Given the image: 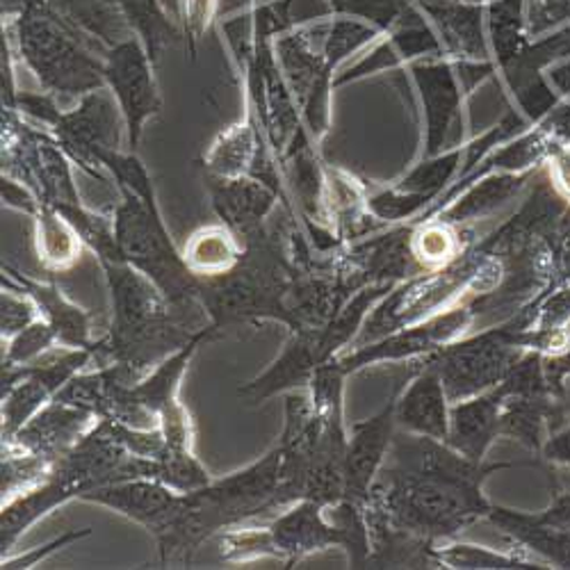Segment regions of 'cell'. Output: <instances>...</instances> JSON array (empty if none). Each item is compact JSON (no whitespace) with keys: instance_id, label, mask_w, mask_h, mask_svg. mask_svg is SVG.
Instances as JSON below:
<instances>
[{"instance_id":"cell-1","label":"cell","mask_w":570,"mask_h":570,"mask_svg":"<svg viewBox=\"0 0 570 570\" xmlns=\"http://www.w3.org/2000/svg\"><path fill=\"white\" fill-rule=\"evenodd\" d=\"M509 463H474L448 443L397 430L389 459L365 502L370 525H386L426 543L456 539L493 502L484 482Z\"/></svg>"},{"instance_id":"cell-2","label":"cell","mask_w":570,"mask_h":570,"mask_svg":"<svg viewBox=\"0 0 570 570\" xmlns=\"http://www.w3.org/2000/svg\"><path fill=\"white\" fill-rule=\"evenodd\" d=\"M328 509L331 511L315 500H297L272 525L228 534V559L272 554L295 563L308 554L338 546L347 550L354 568L367 566L370 530L365 504L341 500Z\"/></svg>"},{"instance_id":"cell-3","label":"cell","mask_w":570,"mask_h":570,"mask_svg":"<svg viewBox=\"0 0 570 570\" xmlns=\"http://www.w3.org/2000/svg\"><path fill=\"white\" fill-rule=\"evenodd\" d=\"M17 43L26 67L49 94L85 97L106 87V60L85 49V35L62 21L51 8L30 6L14 21Z\"/></svg>"},{"instance_id":"cell-4","label":"cell","mask_w":570,"mask_h":570,"mask_svg":"<svg viewBox=\"0 0 570 570\" xmlns=\"http://www.w3.org/2000/svg\"><path fill=\"white\" fill-rule=\"evenodd\" d=\"M124 202L115 210V237L119 254L141 274H147L174 306L202 299V276L176 252L160 219L156 195L141 199L121 189Z\"/></svg>"},{"instance_id":"cell-5","label":"cell","mask_w":570,"mask_h":570,"mask_svg":"<svg viewBox=\"0 0 570 570\" xmlns=\"http://www.w3.org/2000/svg\"><path fill=\"white\" fill-rule=\"evenodd\" d=\"M528 326L530 315L522 308L493 328H484L472 336L465 334L439 352L424 356L439 370L450 402L454 404L500 386L511 367L528 352Z\"/></svg>"},{"instance_id":"cell-6","label":"cell","mask_w":570,"mask_h":570,"mask_svg":"<svg viewBox=\"0 0 570 570\" xmlns=\"http://www.w3.org/2000/svg\"><path fill=\"white\" fill-rule=\"evenodd\" d=\"M478 315L480 313L474 308L472 299H465L436 315L406 324L384 338L343 352L334 361L345 374H354L376 363H400V361L424 358L439 352L441 347L463 338L472 320Z\"/></svg>"},{"instance_id":"cell-7","label":"cell","mask_w":570,"mask_h":570,"mask_svg":"<svg viewBox=\"0 0 570 570\" xmlns=\"http://www.w3.org/2000/svg\"><path fill=\"white\" fill-rule=\"evenodd\" d=\"M424 117L422 158L459 149L463 137V87L450 58H426L411 65Z\"/></svg>"},{"instance_id":"cell-8","label":"cell","mask_w":570,"mask_h":570,"mask_svg":"<svg viewBox=\"0 0 570 570\" xmlns=\"http://www.w3.org/2000/svg\"><path fill=\"white\" fill-rule=\"evenodd\" d=\"M104 60L106 87L112 91V97L121 108L128 145L135 149L145 124L163 108L154 80V60L137 37H128L115 43Z\"/></svg>"},{"instance_id":"cell-9","label":"cell","mask_w":570,"mask_h":570,"mask_svg":"<svg viewBox=\"0 0 570 570\" xmlns=\"http://www.w3.org/2000/svg\"><path fill=\"white\" fill-rule=\"evenodd\" d=\"M126 119L112 91L108 87L94 89L80 99V106L71 112H62L53 132L58 145L91 176L89 165H101L99 158L106 151H119Z\"/></svg>"},{"instance_id":"cell-10","label":"cell","mask_w":570,"mask_h":570,"mask_svg":"<svg viewBox=\"0 0 570 570\" xmlns=\"http://www.w3.org/2000/svg\"><path fill=\"white\" fill-rule=\"evenodd\" d=\"M400 386L391 393L386 406L374 413L372 417L352 424L350 439H347V452H345V498L356 504H365L370 498V491L382 472L393 439L397 434L395 422V400L400 393Z\"/></svg>"},{"instance_id":"cell-11","label":"cell","mask_w":570,"mask_h":570,"mask_svg":"<svg viewBox=\"0 0 570 570\" xmlns=\"http://www.w3.org/2000/svg\"><path fill=\"white\" fill-rule=\"evenodd\" d=\"M183 493L151 478H132L104 484L80 495L85 502H97L119 511L121 515L145 525L158 539L176 518Z\"/></svg>"},{"instance_id":"cell-12","label":"cell","mask_w":570,"mask_h":570,"mask_svg":"<svg viewBox=\"0 0 570 570\" xmlns=\"http://www.w3.org/2000/svg\"><path fill=\"white\" fill-rule=\"evenodd\" d=\"M450 406L452 402L445 393L439 370L422 358V365L415 367L409 384L400 386L395 400L397 430L445 443Z\"/></svg>"},{"instance_id":"cell-13","label":"cell","mask_w":570,"mask_h":570,"mask_svg":"<svg viewBox=\"0 0 570 570\" xmlns=\"http://www.w3.org/2000/svg\"><path fill=\"white\" fill-rule=\"evenodd\" d=\"M94 420H97L94 413L53 400L10 443H17V448L28 454L58 463L94 430Z\"/></svg>"},{"instance_id":"cell-14","label":"cell","mask_w":570,"mask_h":570,"mask_svg":"<svg viewBox=\"0 0 570 570\" xmlns=\"http://www.w3.org/2000/svg\"><path fill=\"white\" fill-rule=\"evenodd\" d=\"M502 404V386L454 402L450 406V426L445 443L474 463H487L489 450L500 439Z\"/></svg>"},{"instance_id":"cell-15","label":"cell","mask_w":570,"mask_h":570,"mask_svg":"<svg viewBox=\"0 0 570 570\" xmlns=\"http://www.w3.org/2000/svg\"><path fill=\"white\" fill-rule=\"evenodd\" d=\"M487 520L493 522L515 546H520L522 552L532 554L541 563L552 568H570V532L548 525V522L537 518V513L515 511L500 504L491 507Z\"/></svg>"},{"instance_id":"cell-16","label":"cell","mask_w":570,"mask_h":570,"mask_svg":"<svg viewBox=\"0 0 570 570\" xmlns=\"http://www.w3.org/2000/svg\"><path fill=\"white\" fill-rule=\"evenodd\" d=\"M210 189L222 222H226L233 230H240L245 237H256L254 233L261 228V222L272 210L278 195L274 187L249 176H213Z\"/></svg>"},{"instance_id":"cell-17","label":"cell","mask_w":570,"mask_h":570,"mask_svg":"<svg viewBox=\"0 0 570 570\" xmlns=\"http://www.w3.org/2000/svg\"><path fill=\"white\" fill-rule=\"evenodd\" d=\"M71 498H80L78 487L60 478L58 472H51L43 482L26 489L14 500L3 504V515H0V548H3V557L14 548L21 534L28 532L32 522Z\"/></svg>"},{"instance_id":"cell-18","label":"cell","mask_w":570,"mask_h":570,"mask_svg":"<svg viewBox=\"0 0 570 570\" xmlns=\"http://www.w3.org/2000/svg\"><path fill=\"white\" fill-rule=\"evenodd\" d=\"M17 283L19 288L35 299L39 315L49 322L60 338V347H94L89 341V315L71 304L56 285H43L28 276H21L19 272L3 267Z\"/></svg>"},{"instance_id":"cell-19","label":"cell","mask_w":570,"mask_h":570,"mask_svg":"<svg viewBox=\"0 0 570 570\" xmlns=\"http://www.w3.org/2000/svg\"><path fill=\"white\" fill-rule=\"evenodd\" d=\"M62 21L85 37L101 39L104 43H119L132 35L119 0H43Z\"/></svg>"},{"instance_id":"cell-20","label":"cell","mask_w":570,"mask_h":570,"mask_svg":"<svg viewBox=\"0 0 570 570\" xmlns=\"http://www.w3.org/2000/svg\"><path fill=\"white\" fill-rule=\"evenodd\" d=\"M432 557L436 566L445 568H461V570H522V568H548L532 554L513 550V552H498L484 546H470V543H452L441 541L432 546Z\"/></svg>"},{"instance_id":"cell-21","label":"cell","mask_w":570,"mask_h":570,"mask_svg":"<svg viewBox=\"0 0 570 570\" xmlns=\"http://www.w3.org/2000/svg\"><path fill=\"white\" fill-rule=\"evenodd\" d=\"M119 6L135 37L145 43L154 65L167 46L180 41L183 32L169 19L163 0H119Z\"/></svg>"},{"instance_id":"cell-22","label":"cell","mask_w":570,"mask_h":570,"mask_svg":"<svg viewBox=\"0 0 570 570\" xmlns=\"http://www.w3.org/2000/svg\"><path fill=\"white\" fill-rule=\"evenodd\" d=\"M331 14L370 23L379 32H395L426 23L413 0H326Z\"/></svg>"},{"instance_id":"cell-23","label":"cell","mask_w":570,"mask_h":570,"mask_svg":"<svg viewBox=\"0 0 570 570\" xmlns=\"http://www.w3.org/2000/svg\"><path fill=\"white\" fill-rule=\"evenodd\" d=\"M258 160V128L245 124L233 126L224 132L206 156V165L213 176L240 178L252 174Z\"/></svg>"},{"instance_id":"cell-24","label":"cell","mask_w":570,"mask_h":570,"mask_svg":"<svg viewBox=\"0 0 570 570\" xmlns=\"http://www.w3.org/2000/svg\"><path fill=\"white\" fill-rule=\"evenodd\" d=\"M463 163V147L445 151L434 158H422L397 185L395 189L404 195H413L422 199L426 206L432 202H439L445 193V187L452 185V180L459 176Z\"/></svg>"},{"instance_id":"cell-25","label":"cell","mask_w":570,"mask_h":570,"mask_svg":"<svg viewBox=\"0 0 570 570\" xmlns=\"http://www.w3.org/2000/svg\"><path fill=\"white\" fill-rule=\"evenodd\" d=\"M185 261L199 276H217L243 261V252L226 228H206L189 240Z\"/></svg>"},{"instance_id":"cell-26","label":"cell","mask_w":570,"mask_h":570,"mask_svg":"<svg viewBox=\"0 0 570 570\" xmlns=\"http://www.w3.org/2000/svg\"><path fill=\"white\" fill-rule=\"evenodd\" d=\"M39 254L46 263L65 267L76 261L80 235L76 228L51 206H43L39 213Z\"/></svg>"},{"instance_id":"cell-27","label":"cell","mask_w":570,"mask_h":570,"mask_svg":"<svg viewBox=\"0 0 570 570\" xmlns=\"http://www.w3.org/2000/svg\"><path fill=\"white\" fill-rule=\"evenodd\" d=\"M379 37V30L372 28L365 21L350 19V17H336L324 32V46L322 58L331 71H336L341 62H345L352 53L361 51L363 46L372 43Z\"/></svg>"},{"instance_id":"cell-28","label":"cell","mask_w":570,"mask_h":570,"mask_svg":"<svg viewBox=\"0 0 570 570\" xmlns=\"http://www.w3.org/2000/svg\"><path fill=\"white\" fill-rule=\"evenodd\" d=\"M56 345H60V338L56 334V328L49 322H46L43 317H39L28 328H23L21 334L10 338L8 354H6L3 363L30 365L37 358H41L43 354H49L51 350H56Z\"/></svg>"},{"instance_id":"cell-29","label":"cell","mask_w":570,"mask_h":570,"mask_svg":"<svg viewBox=\"0 0 570 570\" xmlns=\"http://www.w3.org/2000/svg\"><path fill=\"white\" fill-rule=\"evenodd\" d=\"M541 459L570 470V376L566 379L563 384V393H561V402H559V415L557 422L552 426L550 436L543 443L541 450Z\"/></svg>"},{"instance_id":"cell-30","label":"cell","mask_w":570,"mask_h":570,"mask_svg":"<svg viewBox=\"0 0 570 570\" xmlns=\"http://www.w3.org/2000/svg\"><path fill=\"white\" fill-rule=\"evenodd\" d=\"M0 308H3L0 311V334H3L6 341L14 338L23 328L39 320V308L35 299L26 293L6 291L3 297H0Z\"/></svg>"},{"instance_id":"cell-31","label":"cell","mask_w":570,"mask_h":570,"mask_svg":"<svg viewBox=\"0 0 570 570\" xmlns=\"http://www.w3.org/2000/svg\"><path fill=\"white\" fill-rule=\"evenodd\" d=\"M219 0H180L178 14L183 21V35L189 39V49L195 53V43L206 35L210 21L217 14Z\"/></svg>"},{"instance_id":"cell-32","label":"cell","mask_w":570,"mask_h":570,"mask_svg":"<svg viewBox=\"0 0 570 570\" xmlns=\"http://www.w3.org/2000/svg\"><path fill=\"white\" fill-rule=\"evenodd\" d=\"M89 534H91L89 530H80V532L73 530V532H67V534H62L60 539H56V541H51V543H46V546H41V548H35V550H30V552H26V554L8 557V559H3V570H14V568L26 570V568H32V566H37L41 559H46L49 554L62 550L65 546H69V543H73V541H78V539H82V537H89Z\"/></svg>"},{"instance_id":"cell-33","label":"cell","mask_w":570,"mask_h":570,"mask_svg":"<svg viewBox=\"0 0 570 570\" xmlns=\"http://www.w3.org/2000/svg\"><path fill=\"white\" fill-rule=\"evenodd\" d=\"M548 160L552 185L566 202H570V145L557 147Z\"/></svg>"},{"instance_id":"cell-34","label":"cell","mask_w":570,"mask_h":570,"mask_svg":"<svg viewBox=\"0 0 570 570\" xmlns=\"http://www.w3.org/2000/svg\"><path fill=\"white\" fill-rule=\"evenodd\" d=\"M539 520L548 522V525L552 528H559V530H566L570 532V489L563 491V493H557L550 502L548 509L539 511L537 513Z\"/></svg>"},{"instance_id":"cell-35","label":"cell","mask_w":570,"mask_h":570,"mask_svg":"<svg viewBox=\"0 0 570 570\" xmlns=\"http://www.w3.org/2000/svg\"><path fill=\"white\" fill-rule=\"evenodd\" d=\"M3 199L8 206H17L21 210L35 213V199L23 193V187H19L17 183L6 180V178H3Z\"/></svg>"},{"instance_id":"cell-36","label":"cell","mask_w":570,"mask_h":570,"mask_svg":"<svg viewBox=\"0 0 570 570\" xmlns=\"http://www.w3.org/2000/svg\"><path fill=\"white\" fill-rule=\"evenodd\" d=\"M178 3H180V0H163V6H165L167 12H171L174 17L178 14Z\"/></svg>"},{"instance_id":"cell-37","label":"cell","mask_w":570,"mask_h":570,"mask_svg":"<svg viewBox=\"0 0 570 570\" xmlns=\"http://www.w3.org/2000/svg\"><path fill=\"white\" fill-rule=\"evenodd\" d=\"M261 3H267V0H256V6H261Z\"/></svg>"}]
</instances>
